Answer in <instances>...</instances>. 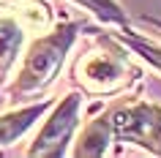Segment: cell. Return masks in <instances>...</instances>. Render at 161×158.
I'll list each match as a JSON object with an SVG mask.
<instances>
[{
  "label": "cell",
  "instance_id": "cell-4",
  "mask_svg": "<svg viewBox=\"0 0 161 158\" xmlns=\"http://www.w3.org/2000/svg\"><path fill=\"white\" fill-rule=\"evenodd\" d=\"M76 76L87 90L107 93L126 82L128 68L123 63V57H115L112 52H90L76 63Z\"/></svg>",
  "mask_w": 161,
  "mask_h": 158
},
{
  "label": "cell",
  "instance_id": "cell-2",
  "mask_svg": "<svg viewBox=\"0 0 161 158\" xmlns=\"http://www.w3.org/2000/svg\"><path fill=\"white\" fill-rule=\"evenodd\" d=\"M112 131L120 139L142 144L150 153L161 155V106L136 104V106L118 109L112 117Z\"/></svg>",
  "mask_w": 161,
  "mask_h": 158
},
{
  "label": "cell",
  "instance_id": "cell-1",
  "mask_svg": "<svg viewBox=\"0 0 161 158\" xmlns=\"http://www.w3.org/2000/svg\"><path fill=\"white\" fill-rule=\"evenodd\" d=\"M74 38H76V25H63V27H58L55 33L38 38V41L27 49L22 71H19L17 82L11 87L14 101H22V95L41 90L44 84H49L52 79H55V74H58L60 63L66 57L68 46L74 44Z\"/></svg>",
  "mask_w": 161,
  "mask_h": 158
},
{
  "label": "cell",
  "instance_id": "cell-3",
  "mask_svg": "<svg viewBox=\"0 0 161 158\" xmlns=\"http://www.w3.org/2000/svg\"><path fill=\"white\" fill-rule=\"evenodd\" d=\"M76 123H79V95L71 93L60 101L52 117L44 123L41 133L30 144V155H63Z\"/></svg>",
  "mask_w": 161,
  "mask_h": 158
},
{
  "label": "cell",
  "instance_id": "cell-5",
  "mask_svg": "<svg viewBox=\"0 0 161 158\" xmlns=\"http://www.w3.org/2000/svg\"><path fill=\"white\" fill-rule=\"evenodd\" d=\"M49 104H38V106H30V109H19V112H8V115L0 117V144H11L19 133H25L33 120L41 115Z\"/></svg>",
  "mask_w": 161,
  "mask_h": 158
},
{
  "label": "cell",
  "instance_id": "cell-8",
  "mask_svg": "<svg viewBox=\"0 0 161 158\" xmlns=\"http://www.w3.org/2000/svg\"><path fill=\"white\" fill-rule=\"evenodd\" d=\"M22 22H25L30 30H47L49 27V11L44 8L41 3H22Z\"/></svg>",
  "mask_w": 161,
  "mask_h": 158
},
{
  "label": "cell",
  "instance_id": "cell-6",
  "mask_svg": "<svg viewBox=\"0 0 161 158\" xmlns=\"http://www.w3.org/2000/svg\"><path fill=\"white\" fill-rule=\"evenodd\" d=\"M109 131H112V123L107 117L93 120L85 128V133L79 136V142L74 147V155H101L107 150V142H109Z\"/></svg>",
  "mask_w": 161,
  "mask_h": 158
},
{
  "label": "cell",
  "instance_id": "cell-9",
  "mask_svg": "<svg viewBox=\"0 0 161 158\" xmlns=\"http://www.w3.org/2000/svg\"><path fill=\"white\" fill-rule=\"evenodd\" d=\"M76 3H82L85 8H90L93 14H98V17L107 19V22H123V11H120V6H115L112 0H76Z\"/></svg>",
  "mask_w": 161,
  "mask_h": 158
},
{
  "label": "cell",
  "instance_id": "cell-7",
  "mask_svg": "<svg viewBox=\"0 0 161 158\" xmlns=\"http://www.w3.org/2000/svg\"><path fill=\"white\" fill-rule=\"evenodd\" d=\"M19 44H22V27L14 19H0V76L11 68Z\"/></svg>",
  "mask_w": 161,
  "mask_h": 158
},
{
  "label": "cell",
  "instance_id": "cell-11",
  "mask_svg": "<svg viewBox=\"0 0 161 158\" xmlns=\"http://www.w3.org/2000/svg\"><path fill=\"white\" fill-rule=\"evenodd\" d=\"M22 3H25V0H0V8H17Z\"/></svg>",
  "mask_w": 161,
  "mask_h": 158
},
{
  "label": "cell",
  "instance_id": "cell-10",
  "mask_svg": "<svg viewBox=\"0 0 161 158\" xmlns=\"http://www.w3.org/2000/svg\"><path fill=\"white\" fill-rule=\"evenodd\" d=\"M128 44H131L142 57H147L150 63H156V66L161 68V49L158 46H153V44H147V41H139V38H128Z\"/></svg>",
  "mask_w": 161,
  "mask_h": 158
}]
</instances>
